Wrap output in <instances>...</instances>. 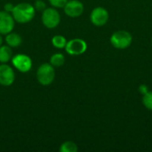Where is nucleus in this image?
Masks as SVG:
<instances>
[{
  "label": "nucleus",
  "mask_w": 152,
  "mask_h": 152,
  "mask_svg": "<svg viewBox=\"0 0 152 152\" xmlns=\"http://www.w3.org/2000/svg\"><path fill=\"white\" fill-rule=\"evenodd\" d=\"M11 13L15 22H18L20 24H26L34 19L36 9L34 5L28 3H20L14 5L13 10Z\"/></svg>",
  "instance_id": "obj_1"
},
{
  "label": "nucleus",
  "mask_w": 152,
  "mask_h": 152,
  "mask_svg": "<svg viewBox=\"0 0 152 152\" xmlns=\"http://www.w3.org/2000/svg\"><path fill=\"white\" fill-rule=\"evenodd\" d=\"M110 44L113 47L119 50H124L128 48L133 42V36L129 31L126 30H118L115 31L110 38Z\"/></svg>",
  "instance_id": "obj_2"
},
{
  "label": "nucleus",
  "mask_w": 152,
  "mask_h": 152,
  "mask_svg": "<svg viewBox=\"0 0 152 152\" xmlns=\"http://www.w3.org/2000/svg\"><path fill=\"white\" fill-rule=\"evenodd\" d=\"M36 77L40 85L49 86L54 81L55 68L50 63H43L38 67Z\"/></svg>",
  "instance_id": "obj_3"
},
{
  "label": "nucleus",
  "mask_w": 152,
  "mask_h": 152,
  "mask_svg": "<svg viewBox=\"0 0 152 152\" xmlns=\"http://www.w3.org/2000/svg\"><path fill=\"white\" fill-rule=\"evenodd\" d=\"M41 20L43 25L47 28H54L61 22L60 12L54 7H46L41 15Z\"/></svg>",
  "instance_id": "obj_4"
},
{
  "label": "nucleus",
  "mask_w": 152,
  "mask_h": 152,
  "mask_svg": "<svg viewBox=\"0 0 152 152\" xmlns=\"http://www.w3.org/2000/svg\"><path fill=\"white\" fill-rule=\"evenodd\" d=\"M11 61L14 69H16L18 71L21 73L28 72L32 69V65H33L31 58L24 53H19L12 56Z\"/></svg>",
  "instance_id": "obj_5"
},
{
  "label": "nucleus",
  "mask_w": 152,
  "mask_h": 152,
  "mask_svg": "<svg viewBox=\"0 0 152 152\" xmlns=\"http://www.w3.org/2000/svg\"><path fill=\"white\" fill-rule=\"evenodd\" d=\"M64 49L69 55L77 56L86 53L87 50V44L82 38H73L67 42Z\"/></svg>",
  "instance_id": "obj_6"
},
{
  "label": "nucleus",
  "mask_w": 152,
  "mask_h": 152,
  "mask_svg": "<svg viewBox=\"0 0 152 152\" xmlns=\"http://www.w3.org/2000/svg\"><path fill=\"white\" fill-rule=\"evenodd\" d=\"M110 18L109 12L106 8L102 6H97L93 9L90 14V20L92 24L96 27H102L104 26Z\"/></svg>",
  "instance_id": "obj_7"
},
{
  "label": "nucleus",
  "mask_w": 152,
  "mask_h": 152,
  "mask_svg": "<svg viewBox=\"0 0 152 152\" xmlns=\"http://www.w3.org/2000/svg\"><path fill=\"white\" fill-rule=\"evenodd\" d=\"M15 73L12 67L7 63L0 64V85L3 86H10L14 83Z\"/></svg>",
  "instance_id": "obj_8"
},
{
  "label": "nucleus",
  "mask_w": 152,
  "mask_h": 152,
  "mask_svg": "<svg viewBox=\"0 0 152 152\" xmlns=\"http://www.w3.org/2000/svg\"><path fill=\"white\" fill-rule=\"evenodd\" d=\"M64 12L70 18H77L84 12V4L79 0H69L64 5Z\"/></svg>",
  "instance_id": "obj_9"
},
{
  "label": "nucleus",
  "mask_w": 152,
  "mask_h": 152,
  "mask_svg": "<svg viewBox=\"0 0 152 152\" xmlns=\"http://www.w3.org/2000/svg\"><path fill=\"white\" fill-rule=\"evenodd\" d=\"M15 26V20L12 13L0 11V34L6 35L12 32Z\"/></svg>",
  "instance_id": "obj_10"
},
{
  "label": "nucleus",
  "mask_w": 152,
  "mask_h": 152,
  "mask_svg": "<svg viewBox=\"0 0 152 152\" xmlns=\"http://www.w3.org/2000/svg\"><path fill=\"white\" fill-rule=\"evenodd\" d=\"M4 41H5L6 45H9L10 47L16 48V47H19L21 45L22 38H21V37L18 33H15V32L12 31V32H10V33L5 35Z\"/></svg>",
  "instance_id": "obj_11"
},
{
  "label": "nucleus",
  "mask_w": 152,
  "mask_h": 152,
  "mask_svg": "<svg viewBox=\"0 0 152 152\" xmlns=\"http://www.w3.org/2000/svg\"><path fill=\"white\" fill-rule=\"evenodd\" d=\"M12 58V50L9 45L0 46V63H7Z\"/></svg>",
  "instance_id": "obj_12"
},
{
  "label": "nucleus",
  "mask_w": 152,
  "mask_h": 152,
  "mask_svg": "<svg viewBox=\"0 0 152 152\" xmlns=\"http://www.w3.org/2000/svg\"><path fill=\"white\" fill-rule=\"evenodd\" d=\"M51 65H53L54 68H60L65 63V56L64 54L61 53H57L53 54L50 57V62Z\"/></svg>",
  "instance_id": "obj_13"
},
{
  "label": "nucleus",
  "mask_w": 152,
  "mask_h": 152,
  "mask_svg": "<svg viewBox=\"0 0 152 152\" xmlns=\"http://www.w3.org/2000/svg\"><path fill=\"white\" fill-rule=\"evenodd\" d=\"M67 39L62 35H55L52 38V45L57 49H64L67 45Z\"/></svg>",
  "instance_id": "obj_14"
},
{
  "label": "nucleus",
  "mask_w": 152,
  "mask_h": 152,
  "mask_svg": "<svg viewBox=\"0 0 152 152\" xmlns=\"http://www.w3.org/2000/svg\"><path fill=\"white\" fill-rule=\"evenodd\" d=\"M78 151L77 145L71 141H67L61 143L60 147V151L61 152H77Z\"/></svg>",
  "instance_id": "obj_15"
},
{
  "label": "nucleus",
  "mask_w": 152,
  "mask_h": 152,
  "mask_svg": "<svg viewBox=\"0 0 152 152\" xmlns=\"http://www.w3.org/2000/svg\"><path fill=\"white\" fill-rule=\"evenodd\" d=\"M142 102L143 106L147 110L152 111V91H149L148 93L142 95Z\"/></svg>",
  "instance_id": "obj_16"
},
{
  "label": "nucleus",
  "mask_w": 152,
  "mask_h": 152,
  "mask_svg": "<svg viewBox=\"0 0 152 152\" xmlns=\"http://www.w3.org/2000/svg\"><path fill=\"white\" fill-rule=\"evenodd\" d=\"M50 4L54 8H63L69 0H48Z\"/></svg>",
  "instance_id": "obj_17"
},
{
  "label": "nucleus",
  "mask_w": 152,
  "mask_h": 152,
  "mask_svg": "<svg viewBox=\"0 0 152 152\" xmlns=\"http://www.w3.org/2000/svg\"><path fill=\"white\" fill-rule=\"evenodd\" d=\"M35 4H34V7L36 9V11L37 12H43L45 8H46V4L44 1L42 0H35Z\"/></svg>",
  "instance_id": "obj_18"
},
{
  "label": "nucleus",
  "mask_w": 152,
  "mask_h": 152,
  "mask_svg": "<svg viewBox=\"0 0 152 152\" xmlns=\"http://www.w3.org/2000/svg\"><path fill=\"white\" fill-rule=\"evenodd\" d=\"M13 7H14V4H12V3H6L4 5V11L7 12H12V11L13 10Z\"/></svg>",
  "instance_id": "obj_19"
},
{
  "label": "nucleus",
  "mask_w": 152,
  "mask_h": 152,
  "mask_svg": "<svg viewBox=\"0 0 152 152\" xmlns=\"http://www.w3.org/2000/svg\"><path fill=\"white\" fill-rule=\"evenodd\" d=\"M138 90H139L140 94H142L143 95V94H145L146 93H148V92H149V87H148V86H146V85L142 84V85L139 86Z\"/></svg>",
  "instance_id": "obj_20"
},
{
  "label": "nucleus",
  "mask_w": 152,
  "mask_h": 152,
  "mask_svg": "<svg viewBox=\"0 0 152 152\" xmlns=\"http://www.w3.org/2000/svg\"><path fill=\"white\" fill-rule=\"evenodd\" d=\"M3 45V37H2V36H1V34H0V46Z\"/></svg>",
  "instance_id": "obj_21"
},
{
  "label": "nucleus",
  "mask_w": 152,
  "mask_h": 152,
  "mask_svg": "<svg viewBox=\"0 0 152 152\" xmlns=\"http://www.w3.org/2000/svg\"><path fill=\"white\" fill-rule=\"evenodd\" d=\"M151 44H152V38H151Z\"/></svg>",
  "instance_id": "obj_22"
}]
</instances>
